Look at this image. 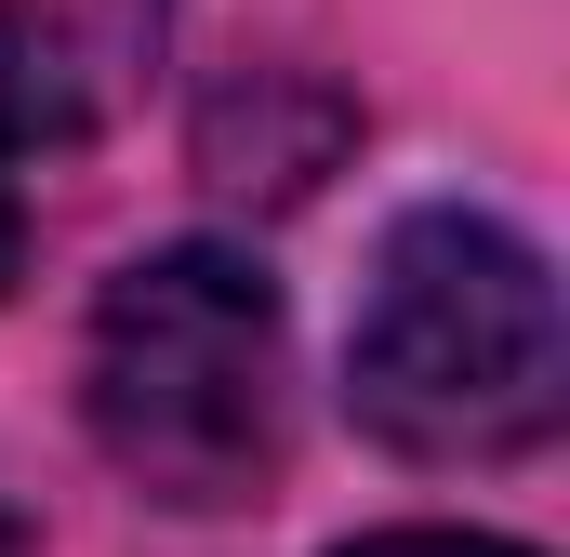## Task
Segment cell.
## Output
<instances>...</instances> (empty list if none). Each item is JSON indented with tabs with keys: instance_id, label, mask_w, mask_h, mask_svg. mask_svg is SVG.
<instances>
[{
	"instance_id": "7",
	"label": "cell",
	"mask_w": 570,
	"mask_h": 557,
	"mask_svg": "<svg viewBox=\"0 0 570 557\" xmlns=\"http://www.w3.org/2000/svg\"><path fill=\"white\" fill-rule=\"evenodd\" d=\"M0 557H27V518H13V491H0Z\"/></svg>"
},
{
	"instance_id": "1",
	"label": "cell",
	"mask_w": 570,
	"mask_h": 557,
	"mask_svg": "<svg viewBox=\"0 0 570 557\" xmlns=\"http://www.w3.org/2000/svg\"><path fill=\"white\" fill-rule=\"evenodd\" d=\"M80 424L173 518L279 491L292 451V319L239 240H159L80 319Z\"/></svg>"
},
{
	"instance_id": "6",
	"label": "cell",
	"mask_w": 570,
	"mask_h": 557,
	"mask_svg": "<svg viewBox=\"0 0 570 557\" xmlns=\"http://www.w3.org/2000/svg\"><path fill=\"white\" fill-rule=\"evenodd\" d=\"M27 278V199H13V173H0V292Z\"/></svg>"
},
{
	"instance_id": "5",
	"label": "cell",
	"mask_w": 570,
	"mask_h": 557,
	"mask_svg": "<svg viewBox=\"0 0 570 557\" xmlns=\"http://www.w3.org/2000/svg\"><path fill=\"white\" fill-rule=\"evenodd\" d=\"M345 557H531V545H504V531H372Z\"/></svg>"
},
{
	"instance_id": "4",
	"label": "cell",
	"mask_w": 570,
	"mask_h": 557,
	"mask_svg": "<svg viewBox=\"0 0 570 557\" xmlns=\"http://www.w3.org/2000/svg\"><path fill=\"white\" fill-rule=\"evenodd\" d=\"M40 13H67V27L107 53V80H120V67H146V53H159V13H173V0H40Z\"/></svg>"
},
{
	"instance_id": "2",
	"label": "cell",
	"mask_w": 570,
	"mask_h": 557,
	"mask_svg": "<svg viewBox=\"0 0 570 557\" xmlns=\"http://www.w3.org/2000/svg\"><path fill=\"white\" fill-rule=\"evenodd\" d=\"M345 412L412 465H518V451H544L570 412L558 266L478 199L399 213L372 278H358V319H345Z\"/></svg>"
},
{
	"instance_id": "3",
	"label": "cell",
	"mask_w": 570,
	"mask_h": 557,
	"mask_svg": "<svg viewBox=\"0 0 570 557\" xmlns=\"http://www.w3.org/2000/svg\"><path fill=\"white\" fill-rule=\"evenodd\" d=\"M107 53L67 27V13H40V0H0V159H53V146H94L107 120Z\"/></svg>"
}]
</instances>
